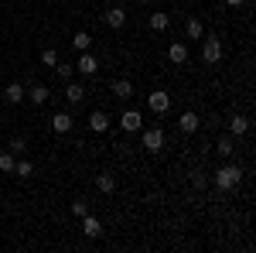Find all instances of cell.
Listing matches in <instances>:
<instances>
[{"label": "cell", "mask_w": 256, "mask_h": 253, "mask_svg": "<svg viewBox=\"0 0 256 253\" xmlns=\"http://www.w3.org/2000/svg\"><path fill=\"white\" fill-rule=\"evenodd\" d=\"M212 181H216V188H218V192H232L239 181H242V168L229 161V164H222L216 175H212Z\"/></svg>", "instance_id": "obj_1"}, {"label": "cell", "mask_w": 256, "mask_h": 253, "mask_svg": "<svg viewBox=\"0 0 256 253\" xmlns=\"http://www.w3.org/2000/svg\"><path fill=\"white\" fill-rule=\"evenodd\" d=\"M202 62H205V65H218V62H222V41H218L216 35H205V38H202Z\"/></svg>", "instance_id": "obj_2"}, {"label": "cell", "mask_w": 256, "mask_h": 253, "mask_svg": "<svg viewBox=\"0 0 256 253\" xmlns=\"http://www.w3.org/2000/svg\"><path fill=\"white\" fill-rule=\"evenodd\" d=\"M160 147H164V130H160V127H150V130H144V151L158 154Z\"/></svg>", "instance_id": "obj_3"}, {"label": "cell", "mask_w": 256, "mask_h": 253, "mask_svg": "<svg viewBox=\"0 0 256 253\" xmlns=\"http://www.w3.org/2000/svg\"><path fill=\"white\" fill-rule=\"evenodd\" d=\"M147 110L158 113V117H164V113L171 110V96H168V93H150V96H147Z\"/></svg>", "instance_id": "obj_4"}, {"label": "cell", "mask_w": 256, "mask_h": 253, "mask_svg": "<svg viewBox=\"0 0 256 253\" xmlns=\"http://www.w3.org/2000/svg\"><path fill=\"white\" fill-rule=\"evenodd\" d=\"M120 127H123L126 134H134V130H144V117H140L137 110H123V113H120Z\"/></svg>", "instance_id": "obj_5"}, {"label": "cell", "mask_w": 256, "mask_h": 253, "mask_svg": "<svg viewBox=\"0 0 256 253\" xmlns=\"http://www.w3.org/2000/svg\"><path fill=\"white\" fill-rule=\"evenodd\" d=\"M110 127H113L110 113H106V110H92V117H89V130H92V134H106Z\"/></svg>", "instance_id": "obj_6"}, {"label": "cell", "mask_w": 256, "mask_h": 253, "mask_svg": "<svg viewBox=\"0 0 256 253\" xmlns=\"http://www.w3.org/2000/svg\"><path fill=\"white\" fill-rule=\"evenodd\" d=\"M76 69H79L82 76H96V72H99V59L92 55V52H82L79 62H76Z\"/></svg>", "instance_id": "obj_7"}, {"label": "cell", "mask_w": 256, "mask_h": 253, "mask_svg": "<svg viewBox=\"0 0 256 253\" xmlns=\"http://www.w3.org/2000/svg\"><path fill=\"white\" fill-rule=\"evenodd\" d=\"M168 59L174 62V65H188V45H184V41H171Z\"/></svg>", "instance_id": "obj_8"}, {"label": "cell", "mask_w": 256, "mask_h": 253, "mask_svg": "<svg viewBox=\"0 0 256 253\" xmlns=\"http://www.w3.org/2000/svg\"><path fill=\"white\" fill-rule=\"evenodd\" d=\"M82 233L89 236V239H99V236H102V222H99L96 215H82Z\"/></svg>", "instance_id": "obj_9"}, {"label": "cell", "mask_w": 256, "mask_h": 253, "mask_svg": "<svg viewBox=\"0 0 256 253\" xmlns=\"http://www.w3.org/2000/svg\"><path fill=\"white\" fill-rule=\"evenodd\" d=\"M4 99H7L10 106H18V103H24V99H28V89H24L20 82H10V86L4 89Z\"/></svg>", "instance_id": "obj_10"}, {"label": "cell", "mask_w": 256, "mask_h": 253, "mask_svg": "<svg viewBox=\"0 0 256 253\" xmlns=\"http://www.w3.org/2000/svg\"><path fill=\"white\" fill-rule=\"evenodd\" d=\"M178 127H181V134H195L198 127H202V120H198V113L184 110V113H181V120H178Z\"/></svg>", "instance_id": "obj_11"}, {"label": "cell", "mask_w": 256, "mask_h": 253, "mask_svg": "<svg viewBox=\"0 0 256 253\" xmlns=\"http://www.w3.org/2000/svg\"><path fill=\"white\" fill-rule=\"evenodd\" d=\"M102 18H106V24H110V28H116V31H120V28L126 24V7H110Z\"/></svg>", "instance_id": "obj_12"}, {"label": "cell", "mask_w": 256, "mask_h": 253, "mask_svg": "<svg viewBox=\"0 0 256 253\" xmlns=\"http://www.w3.org/2000/svg\"><path fill=\"white\" fill-rule=\"evenodd\" d=\"M150 31H168L171 28V18H168V11H150Z\"/></svg>", "instance_id": "obj_13"}, {"label": "cell", "mask_w": 256, "mask_h": 253, "mask_svg": "<svg viewBox=\"0 0 256 253\" xmlns=\"http://www.w3.org/2000/svg\"><path fill=\"white\" fill-rule=\"evenodd\" d=\"M48 96H52V89H48V86H41V82L28 89V99H31L34 106H44V103H48Z\"/></svg>", "instance_id": "obj_14"}, {"label": "cell", "mask_w": 256, "mask_h": 253, "mask_svg": "<svg viewBox=\"0 0 256 253\" xmlns=\"http://www.w3.org/2000/svg\"><path fill=\"white\" fill-rule=\"evenodd\" d=\"M250 134V117H232L229 120V137H242Z\"/></svg>", "instance_id": "obj_15"}, {"label": "cell", "mask_w": 256, "mask_h": 253, "mask_svg": "<svg viewBox=\"0 0 256 253\" xmlns=\"http://www.w3.org/2000/svg\"><path fill=\"white\" fill-rule=\"evenodd\" d=\"M184 38H205V24H202V21L198 18H188V24H184Z\"/></svg>", "instance_id": "obj_16"}, {"label": "cell", "mask_w": 256, "mask_h": 253, "mask_svg": "<svg viewBox=\"0 0 256 253\" xmlns=\"http://www.w3.org/2000/svg\"><path fill=\"white\" fill-rule=\"evenodd\" d=\"M65 99H68L72 106H76V103H82V99H86V86H79V82H68V86H65Z\"/></svg>", "instance_id": "obj_17"}, {"label": "cell", "mask_w": 256, "mask_h": 253, "mask_svg": "<svg viewBox=\"0 0 256 253\" xmlns=\"http://www.w3.org/2000/svg\"><path fill=\"white\" fill-rule=\"evenodd\" d=\"M52 130H55V134H68V130H72V117H68V113H55V117H52Z\"/></svg>", "instance_id": "obj_18"}, {"label": "cell", "mask_w": 256, "mask_h": 253, "mask_svg": "<svg viewBox=\"0 0 256 253\" xmlns=\"http://www.w3.org/2000/svg\"><path fill=\"white\" fill-rule=\"evenodd\" d=\"M96 188H99L102 195H113V192H116V178L102 171V175H96Z\"/></svg>", "instance_id": "obj_19"}, {"label": "cell", "mask_w": 256, "mask_h": 253, "mask_svg": "<svg viewBox=\"0 0 256 253\" xmlns=\"http://www.w3.org/2000/svg\"><path fill=\"white\" fill-rule=\"evenodd\" d=\"M216 151H218L222 157H232V154H236V137H229V134H226V137H218Z\"/></svg>", "instance_id": "obj_20"}, {"label": "cell", "mask_w": 256, "mask_h": 253, "mask_svg": "<svg viewBox=\"0 0 256 253\" xmlns=\"http://www.w3.org/2000/svg\"><path fill=\"white\" fill-rule=\"evenodd\" d=\"M113 96H116V99H130V96H134L130 79H116V82H113Z\"/></svg>", "instance_id": "obj_21"}, {"label": "cell", "mask_w": 256, "mask_h": 253, "mask_svg": "<svg viewBox=\"0 0 256 253\" xmlns=\"http://www.w3.org/2000/svg\"><path fill=\"white\" fill-rule=\"evenodd\" d=\"M14 175H18V178H31V175H34V164H31V161H24V157H18Z\"/></svg>", "instance_id": "obj_22"}, {"label": "cell", "mask_w": 256, "mask_h": 253, "mask_svg": "<svg viewBox=\"0 0 256 253\" xmlns=\"http://www.w3.org/2000/svg\"><path fill=\"white\" fill-rule=\"evenodd\" d=\"M14 164H18V157L10 154V151L0 154V171H4V175H14Z\"/></svg>", "instance_id": "obj_23"}, {"label": "cell", "mask_w": 256, "mask_h": 253, "mask_svg": "<svg viewBox=\"0 0 256 253\" xmlns=\"http://www.w3.org/2000/svg\"><path fill=\"white\" fill-rule=\"evenodd\" d=\"M72 45H76L79 52H89V48H92V35H89V31H79V35L72 38Z\"/></svg>", "instance_id": "obj_24"}, {"label": "cell", "mask_w": 256, "mask_h": 253, "mask_svg": "<svg viewBox=\"0 0 256 253\" xmlns=\"http://www.w3.org/2000/svg\"><path fill=\"white\" fill-rule=\"evenodd\" d=\"M24 151H28V140H24V137H14V140H10V154L24 157Z\"/></svg>", "instance_id": "obj_25"}, {"label": "cell", "mask_w": 256, "mask_h": 253, "mask_svg": "<svg viewBox=\"0 0 256 253\" xmlns=\"http://www.w3.org/2000/svg\"><path fill=\"white\" fill-rule=\"evenodd\" d=\"M55 72H58V79H72V72H76V65H72V62H62V59H58V65H55Z\"/></svg>", "instance_id": "obj_26"}, {"label": "cell", "mask_w": 256, "mask_h": 253, "mask_svg": "<svg viewBox=\"0 0 256 253\" xmlns=\"http://www.w3.org/2000/svg\"><path fill=\"white\" fill-rule=\"evenodd\" d=\"M41 65H52V69H55V65H58V52H55V48H44V52H41Z\"/></svg>", "instance_id": "obj_27"}, {"label": "cell", "mask_w": 256, "mask_h": 253, "mask_svg": "<svg viewBox=\"0 0 256 253\" xmlns=\"http://www.w3.org/2000/svg\"><path fill=\"white\" fill-rule=\"evenodd\" d=\"M192 188H208V178H205V171H192Z\"/></svg>", "instance_id": "obj_28"}, {"label": "cell", "mask_w": 256, "mask_h": 253, "mask_svg": "<svg viewBox=\"0 0 256 253\" xmlns=\"http://www.w3.org/2000/svg\"><path fill=\"white\" fill-rule=\"evenodd\" d=\"M86 212H89V202H86V198H76V202H72V215H79V219H82Z\"/></svg>", "instance_id": "obj_29"}, {"label": "cell", "mask_w": 256, "mask_h": 253, "mask_svg": "<svg viewBox=\"0 0 256 253\" xmlns=\"http://www.w3.org/2000/svg\"><path fill=\"white\" fill-rule=\"evenodd\" d=\"M226 4H229V7H242L246 0H226Z\"/></svg>", "instance_id": "obj_30"}, {"label": "cell", "mask_w": 256, "mask_h": 253, "mask_svg": "<svg viewBox=\"0 0 256 253\" xmlns=\"http://www.w3.org/2000/svg\"><path fill=\"white\" fill-rule=\"evenodd\" d=\"M140 4H150V0H140Z\"/></svg>", "instance_id": "obj_31"}, {"label": "cell", "mask_w": 256, "mask_h": 253, "mask_svg": "<svg viewBox=\"0 0 256 253\" xmlns=\"http://www.w3.org/2000/svg\"><path fill=\"white\" fill-rule=\"evenodd\" d=\"M123 4H126V0H123Z\"/></svg>", "instance_id": "obj_32"}, {"label": "cell", "mask_w": 256, "mask_h": 253, "mask_svg": "<svg viewBox=\"0 0 256 253\" xmlns=\"http://www.w3.org/2000/svg\"><path fill=\"white\" fill-rule=\"evenodd\" d=\"M38 4H41V0H38Z\"/></svg>", "instance_id": "obj_33"}]
</instances>
